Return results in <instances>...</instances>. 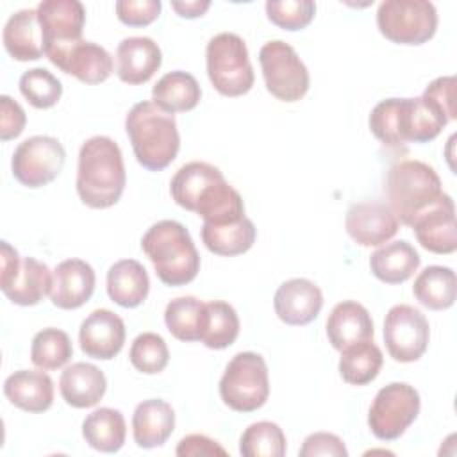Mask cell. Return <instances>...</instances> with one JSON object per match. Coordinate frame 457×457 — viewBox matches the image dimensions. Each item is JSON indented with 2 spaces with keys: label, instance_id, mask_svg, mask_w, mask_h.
Here are the masks:
<instances>
[{
  "label": "cell",
  "instance_id": "cell-4",
  "mask_svg": "<svg viewBox=\"0 0 457 457\" xmlns=\"http://www.w3.org/2000/svg\"><path fill=\"white\" fill-rule=\"evenodd\" d=\"M125 132L137 162L148 171L168 168L180 148L175 116L150 100L132 105L125 118Z\"/></svg>",
  "mask_w": 457,
  "mask_h": 457
},
{
  "label": "cell",
  "instance_id": "cell-10",
  "mask_svg": "<svg viewBox=\"0 0 457 457\" xmlns=\"http://www.w3.org/2000/svg\"><path fill=\"white\" fill-rule=\"evenodd\" d=\"M420 407V393L412 386L391 382L375 395L368 412V427L377 439L395 441L414 423Z\"/></svg>",
  "mask_w": 457,
  "mask_h": 457
},
{
  "label": "cell",
  "instance_id": "cell-38",
  "mask_svg": "<svg viewBox=\"0 0 457 457\" xmlns=\"http://www.w3.org/2000/svg\"><path fill=\"white\" fill-rule=\"evenodd\" d=\"M286 448V436L273 421L248 425L239 439V453L243 457H282Z\"/></svg>",
  "mask_w": 457,
  "mask_h": 457
},
{
  "label": "cell",
  "instance_id": "cell-42",
  "mask_svg": "<svg viewBox=\"0 0 457 457\" xmlns=\"http://www.w3.org/2000/svg\"><path fill=\"white\" fill-rule=\"evenodd\" d=\"M421 98L448 121L457 118L455 112V77H437L423 91Z\"/></svg>",
  "mask_w": 457,
  "mask_h": 457
},
{
  "label": "cell",
  "instance_id": "cell-43",
  "mask_svg": "<svg viewBox=\"0 0 457 457\" xmlns=\"http://www.w3.org/2000/svg\"><path fill=\"white\" fill-rule=\"evenodd\" d=\"M161 0H118L114 9L123 25L146 27L161 14Z\"/></svg>",
  "mask_w": 457,
  "mask_h": 457
},
{
  "label": "cell",
  "instance_id": "cell-14",
  "mask_svg": "<svg viewBox=\"0 0 457 457\" xmlns=\"http://www.w3.org/2000/svg\"><path fill=\"white\" fill-rule=\"evenodd\" d=\"M430 327L425 314L407 303L393 305L384 320V343L396 362L418 361L428 346Z\"/></svg>",
  "mask_w": 457,
  "mask_h": 457
},
{
  "label": "cell",
  "instance_id": "cell-6",
  "mask_svg": "<svg viewBox=\"0 0 457 457\" xmlns=\"http://www.w3.org/2000/svg\"><path fill=\"white\" fill-rule=\"evenodd\" d=\"M387 205L398 223L407 227L445 196L441 179L432 166L407 159L393 164L386 175Z\"/></svg>",
  "mask_w": 457,
  "mask_h": 457
},
{
  "label": "cell",
  "instance_id": "cell-32",
  "mask_svg": "<svg viewBox=\"0 0 457 457\" xmlns=\"http://www.w3.org/2000/svg\"><path fill=\"white\" fill-rule=\"evenodd\" d=\"M416 300L430 311H445L455 303L457 278L448 266H427L414 280Z\"/></svg>",
  "mask_w": 457,
  "mask_h": 457
},
{
  "label": "cell",
  "instance_id": "cell-28",
  "mask_svg": "<svg viewBox=\"0 0 457 457\" xmlns=\"http://www.w3.org/2000/svg\"><path fill=\"white\" fill-rule=\"evenodd\" d=\"M421 257L405 239L386 243L370 257L371 273L384 284H402L420 268Z\"/></svg>",
  "mask_w": 457,
  "mask_h": 457
},
{
  "label": "cell",
  "instance_id": "cell-13",
  "mask_svg": "<svg viewBox=\"0 0 457 457\" xmlns=\"http://www.w3.org/2000/svg\"><path fill=\"white\" fill-rule=\"evenodd\" d=\"M43 34L45 55L52 62L70 46L82 41L86 9L79 0H45L36 7Z\"/></svg>",
  "mask_w": 457,
  "mask_h": 457
},
{
  "label": "cell",
  "instance_id": "cell-23",
  "mask_svg": "<svg viewBox=\"0 0 457 457\" xmlns=\"http://www.w3.org/2000/svg\"><path fill=\"white\" fill-rule=\"evenodd\" d=\"M175 428L173 407L161 400L150 398L136 405L132 414V436L139 448L150 450L162 446Z\"/></svg>",
  "mask_w": 457,
  "mask_h": 457
},
{
  "label": "cell",
  "instance_id": "cell-40",
  "mask_svg": "<svg viewBox=\"0 0 457 457\" xmlns=\"http://www.w3.org/2000/svg\"><path fill=\"white\" fill-rule=\"evenodd\" d=\"M129 359L137 371L145 375H157L168 366L170 350L159 334L143 332L132 341Z\"/></svg>",
  "mask_w": 457,
  "mask_h": 457
},
{
  "label": "cell",
  "instance_id": "cell-17",
  "mask_svg": "<svg viewBox=\"0 0 457 457\" xmlns=\"http://www.w3.org/2000/svg\"><path fill=\"white\" fill-rule=\"evenodd\" d=\"M79 343L87 357L111 361L123 348L125 323L116 312L96 309L80 323Z\"/></svg>",
  "mask_w": 457,
  "mask_h": 457
},
{
  "label": "cell",
  "instance_id": "cell-47",
  "mask_svg": "<svg viewBox=\"0 0 457 457\" xmlns=\"http://www.w3.org/2000/svg\"><path fill=\"white\" fill-rule=\"evenodd\" d=\"M2 246V277H0V287L2 291L7 289L14 278L20 273L21 268V259L18 255V250L14 246H11L7 241L0 243Z\"/></svg>",
  "mask_w": 457,
  "mask_h": 457
},
{
  "label": "cell",
  "instance_id": "cell-44",
  "mask_svg": "<svg viewBox=\"0 0 457 457\" xmlns=\"http://www.w3.org/2000/svg\"><path fill=\"white\" fill-rule=\"evenodd\" d=\"M300 457H346L348 450L343 439L330 432H314L303 439L302 448L298 450Z\"/></svg>",
  "mask_w": 457,
  "mask_h": 457
},
{
  "label": "cell",
  "instance_id": "cell-19",
  "mask_svg": "<svg viewBox=\"0 0 457 457\" xmlns=\"http://www.w3.org/2000/svg\"><path fill=\"white\" fill-rule=\"evenodd\" d=\"M96 275L89 262L82 259H66L54 270L50 300L55 307L73 311L82 307L95 293Z\"/></svg>",
  "mask_w": 457,
  "mask_h": 457
},
{
  "label": "cell",
  "instance_id": "cell-3",
  "mask_svg": "<svg viewBox=\"0 0 457 457\" xmlns=\"http://www.w3.org/2000/svg\"><path fill=\"white\" fill-rule=\"evenodd\" d=\"M371 134L391 148L407 143H428L439 136L448 120L418 98H386L370 112Z\"/></svg>",
  "mask_w": 457,
  "mask_h": 457
},
{
  "label": "cell",
  "instance_id": "cell-35",
  "mask_svg": "<svg viewBox=\"0 0 457 457\" xmlns=\"http://www.w3.org/2000/svg\"><path fill=\"white\" fill-rule=\"evenodd\" d=\"M207 320L205 302L196 296L173 298L164 311V323L170 334L184 343L200 341Z\"/></svg>",
  "mask_w": 457,
  "mask_h": 457
},
{
  "label": "cell",
  "instance_id": "cell-16",
  "mask_svg": "<svg viewBox=\"0 0 457 457\" xmlns=\"http://www.w3.org/2000/svg\"><path fill=\"white\" fill-rule=\"evenodd\" d=\"M345 227L348 236L361 246H380L398 232V220L382 202L353 204L346 211Z\"/></svg>",
  "mask_w": 457,
  "mask_h": 457
},
{
  "label": "cell",
  "instance_id": "cell-46",
  "mask_svg": "<svg viewBox=\"0 0 457 457\" xmlns=\"http://www.w3.org/2000/svg\"><path fill=\"white\" fill-rule=\"evenodd\" d=\"M175 453L179 457H193V455H227V450L218 445V441L204 436V434H189L182 437L177 445Z\"/></svg>",
  "mask_w": 457,
  "mask_h": 457
},
{
  "label": "cell",
  "instance_id": "cell-36",
  "mask_svg": "<svg viewBox=\"0 0 457 457\" xmlns=\"http://www.w3.org/2000/svg\"><path fill=\"white\" fill-rule=\"evenodd\" d=\"M207 320L202 334V343L211 350H223L230 346L239 336V316L236 309L223 302H205Z\"/></svg>",
  "mask_w": 457,
  "mask_h": 457
},
{
  "label": "cell",
  "instance_id": "cell-37",
  "mask_svg": "<svg viewBox=\"0 0 457 457\" xmlns=\"http://www.w3.org/2000/svg\"><path fill=\"white\" fill-rule=\"evenodd\" d=\"M73 355V345L70 336L55 327L39 330L30 345V361L36 368L52 371L59 370Z\"/></svg>",
  "mask_w": 457,
  "mask_h": 457
},
{
  "label": "cell",
  "instance_id": "cell-1",
  "mask_svg": "<svg viewBox=\"0 0 457 457\" xmlns=\"http://www.w3.org/2000/svg\"><path fill=\"white\" fill-rule=\"evenodd\" d=\"M177 205L196 212L204 223H234L245 218V204L214 164L193 161L177 170L170 182Z\"/></svg>",
  "mask_w": 457,
  "mask_h": 457
},
{
  "label": "cell",
  "instance_id": "cell-33",
  "mask_svg": "<svg viewBox=\"0 0 457 457\" xmlns=\"http://www.w3.org/2000/svg\"><path fill=\"white\" fill-rule=\"evenodd\" d=\"M54 271L48 266L34 257H23L21 268L14 282L2 293L16 305L30 307L39 303L52 289Z\"/></svg>",
  "mask_w": 457,
  "mask_h": 457
},
{
  "label": "cell",
  "instance_id": "cell-25",
  "mask_svg": "<svg viewBox=\"0 0 457 457\" xmlns=\"http://www.w3.org/2000/svg\"><path fill=\"white\" fill-rule=\"evenodd\" d=\"M2 41L14 61L27 62L41 59L45 55V45L36 9L12 12L4 25Z\"/></svg>",
  "mask_w": 457,
  "mask_h": 457
},
{
  "label": "cell",
  "instance_id": "cell-9",
  "mask_svg": "<svg viewBox=\"0 0 457 457\" xmlns=\"http://www.w3.org/2000/svg\"><path fill=\"white\" fill-rule=\"evenodd\" d=\"M377 27L396 45H423L436 34L437 11L428 0H386L378 5Z\"/></svg>",
  "mask_w": 457,
  "mask_h": 457
},
{
  "label": "cell",
  "instance_id": "cell-30",
  "mask_svg": "<svg viewBox=\"0 0 457 457\" xmlns=\"http://www.w3.org/2000/svg\"><path fill=\"white\" fill-rule=\"evenodd\" d=\"M202 241L209 252L221 257H234L248 252L255 243L257 228L250 218H243L234 223H204Z\"/></svg>",
  "mask_w": 457,
  "mask_h": 457
},
{
  "label": "cell",
  "instance_id": "cell-26",
  "mask_svg": "<svg viewBox=\"0 0 457 457\" xmlns=\"http://www.w3.org/2000/svg\"><path fill=\"white\" fill-rule=\"evenodd\" d=\"M373 320L364 305L353 300H345L334 305L327 320V337L336 350L348 345L373 339Z\"/></svg>",
  "mask_w": 457,
  "mask_h": 457
},
{
  "label": "cell",
  "instance_id": "cell-2",
  "mask_svg": "<svg viewBox=\"0 0 457 457\" xmlns=\"http://www.w3.org/2000/svg\"><path fill=\"white\" fill-rule=\"evenodd\" d=\"M127 184L123 155L118 143L107 136L86 139L79 152L77 193L84 205L107 209L118 204Z\"/></svg>",
  "mask_w": 457,
  "mask_h": 457
},
{
  "label": "cell",
  "instance_id": "cell-20",
  "mask_svg": "<svg viewBox=\"0 0 457 457\" xmlns=\"http://www.w3.org/2000/svg\"><path fill=\"white\" fill-rule=\"evenodd\" d=\"M116 75L129 86L148 82L162 64L159 45L145 36L125 37L116 48Z\"/></svg>",
  "mask_w": 457,
  "mask_h": 457
},
{
  "label": "cell",
  "instance_id": "cell-39",
  "mask_svg": "<svg viewBox=\"0 0 457 457\" xmlns=\"http://www.w3.org/2000/svg\"><path fill=\"white\" fill-rule=\"evenodd\" d=\"M20 93L36 109H50L62 96L61 80L45 68L27 70L20 77Z\"/></svg>",
  "mask_w": 457,
  "mask_h": 457
},
{
  "label": "cell",
  "instance_id": "cell-7",
  "mask_svg": "<svg viewBox=\"0 0 457 457\" xmlns=\"http://www.w3.org/2000/svg\"><path fill=\"white\" fill-rule=\"evenodd\" d=\"M205 64L211 84L223 96L246 95L253 86L255 77L246 43L234 32H221L209 39Z\"/></svg>",
  "mask_w": 457,
  "mask_h": 457
},
{
  "label": "cell",
  "instance_id": "cell-34",
  "mask_svg": "<svg viewBox=\"0 0 457 457\" xmlns=\"http://www.w3.org/2000/svg\"><path fill=\"white\" fill-rule=\"evenodd\" d=\"M382 364V350L373 343V339H366L341 350L339 375L346 384L366 386L377 378Z\"/></svg>",
  "mask_w": 457,
  "mask_h": 457
},
{
  "label": "cell",
  "instance_id": "cell-11",
  "mask_svg": "<svg viewBox=\"0 0 457 457\" xmlns=\"http://www.w3.org/2000/svg\"><path fill=\"white\" fill-rule=\"evenodd\" d=\"M259 62L268 93L282 102H298L309 91V71L295 48L280 39L262 45Z\"/></svg>",
  "mask_w": 457,
  "mask_h": 457
},
{
  "label": "cell",
  "instance_id": "cell-18",
  "mask_svg": "<svg viewBox=\"0 0 457 457\" xmlns=\"http://www.w3.org/2000/svg\"><path fill=\"white\" fill-rule=\"evenodd\" d=\"M273 307L286 325L303 327L318 318L323 307V295L309 278H289L275 291Z\"/></svg>",
  "mask_w": 457,
  "mask_h": 457
},
{
  "label": "cell",
  "instance_id": "cell-45",
  "mask_svg": "<svg viewBox=\"0 0 457 457\" xmlns=\"http://www.w3.org/2000/svg\"><path fill=\"white\" fill-rule=\"evenodd\" d=\"M27 123L23 107L7 95L0 96V139L9 141L18 137Z\"/></svg>",
  "mask_w": 457,
  "mask_h": 457
},
{
  "label": "cell",
  "instance_id": "cell-41",
  "mask_svg": "<svg viewBox=\"0 0 457 457\" xmlns=\"http://www.w3.org/2000/svg\"><path fill=\"white\" fill-rule=\"evenodd\" d=\"M316 14V4L311 0L266 2V16L278 29L295 32L305 29Z\"/></svg>",
  "mask_w": 457,
  "mask_h": 457
},
{
  "label": "cell",
  "instance_id": "cell-8",
  "mask_svg": "<svg viewBox=\"0 0 457 457\" xmlns=\"http://www.w3.org/2000/svg\"><path fill=\"white\" fill-rule=\"evenodd\" d=\"M220 396L236 412L261 409L270 396L268 366L262 355L255 352L236 353L220 378Z\"/></svg>",
  "mask_w": 457,
  "mask_h": 457
},
{
  "label": "cell",
  "instance_id": "cell-27",
  "mask_svg": "<svg viewBox=\"0 0 457 457\" xmlns=\"http://www.w3.org/2000/svg\"><path fill=\"white\" fill-rule=\"evenodd\" d=\"M148 291V273L136 259H121L109 268L107 295L114 303L125 309H134L146 300Z\"/></svg>",
  "mask_w": 457,
  "mask_h": 457
},
{
  "label": "cell",
  "instance_id": "cell-15",
  "mask_svg": "<svg viewBox=\"0 0 457 457\" xmlns=\"http://www.w3.org/2000/svg\"><path fill=\"white\" fill-rule=\"evenodd\" d=\"M412 230L418 243L439 255L453 253L457 248V225H455V204L450 195L436 202L432 207L423 211L414 221Z\"/></svg>",
  "mask_w": 457,
  "mask_h": 457
},
{
  "label": "cell",
  "instance_id": "cell-48",
  "mask_svg": "<svg viewBox=\"0 0 457 457\" xmlns=\"http://www.w3.org/2000/svg\"><path fill=\"white\" fill-rule=\"evenodd\" d=\"M211 7L209 0H191V2H171V9L180 16V18H200L207 12Z\"/></svg>",
  "mask_w": 457,
  "mask_h": 457
},
{
  "label": "cell",
  "instance_id": "cell-31",
  "mask_svg": "<svg viewBox=\"0 0 457 457\" xmlns=\"http://www.w3.org/2000/svg\"><path fill=\"white\" fill-rule=\"evenodd\" d=\"M86 443L102 453H116L127 437V423L118 409L100 407L82 421Z\"/></svg>",
  "mask_w": 457,
  "mask_h": 457
},
{
  "label": "cell",
  "instance_id": "cell-29",
  "mask_svg": "<svg viewBox=\"0 0 457 457\" xmlns=\"http://www.w3.org/2000/svg\"><path fill=\"white\" fill-rule=\"evenodd\" d=\"M202 98V89L196 79L182 70L162 75L152 89V102L166 112L193 111Z\"/></svg>",
  "mask_w": 457,
  "mask_h": 457
},
{
  "label": "cell",
  "instance_id": "cell-5",
  "mask_svg": "<svg viewBox=\"0 0 457 457\" xmlns=\"http://www.w3.org/2000/svg\"><path fill=\"white\" fill-rule=\"evenodd\" d=\"M141 250L166 286H186L200 271V255L187 228L175 220L154 223L141 237Z\"/></svg>",
  "mask_w": 457,
  "mask_h": 457
},
{
  "label": "cell",
  "instance_id": "cell-24",
  "mask_svg": "<svg viewBox=\"0 0 457 457\" xmlns=\"http://www.w3.org/2000/svg\"><path fill=\"white\" fill-rule=\"evenodd\" d=\"M107 389L104 371L89 362H73L61 373L59 391L62 400L75 409L96 405Z\"/></svg>",
  "mask_w": 457,
  "mask_h": 457
},
{
  "label": "cell",
  "instance_id": "cell-12",
  "mask_svg": "<svg viewBox=\"0 0 457 457\" xmlns=\"http://www.w3.org/2000/svg\"><path fill=\"white\" fill-rule=\"evenodd\" d=\"M66 162L64 146L52 136H32L21 141L11 159L12 177L25 187L37 189L55 180Z\"/></svg>",
  "mask_w": 457,
  "mask_h": 457
},
{
  "label": "cell",
  "instance_id": "cell-22",
  "mask_svg": "<svg viewBox=\"0 0 457 457\" xmlns=\"http://www.w3.org/2000/svg\"><path fill=\"white\" fill-rule=\"evenodd\" d=\"M4 395L14 407L39 414L54 403V382L45 370H18L5 378Z\"/></svg>",
  "mask_w": 457,
  "mask_h": 457
},
{
  "label": "cell",
  "instance_id": "cell-21",
  "mask_svg": "<svg viewBox=\"0 0 457 457\" xmlns=\"http://www.w3.org/2000/svg\"><path fill=\"white\" fill-rule=\"evenodd\" d=\"M52 64L89 86L105 82L114 68L111 54L104 46L86 39L70 46L66 52L55 57Z\"/></svg>",
  "mask_w": 457,
  "mask_h": 457
}]
</instances>
